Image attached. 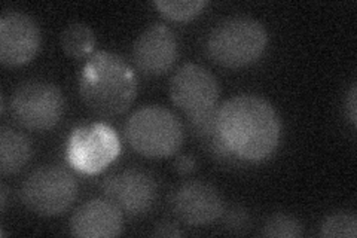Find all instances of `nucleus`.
Returning a JSON list of instances; mask_svg holds the SVG:
<instances>
[{"label":"nucleus","instance_id":"f257e3e1","mask_svg":"<svg viewBox=\"0 0 357 238\" xmlns=\"http://www.w3.org/2000/svg\"><path fill=\"white\" fill-rule=\"evenodd\" d=\"M218 127L229 149L248 163L270 156L282 134L274 106L253 94L236 96L219 105Z\"/></svg>","mask_w":357,"mask_h":238},{"label":"nucleus","instance_id":"f03ea898","mask_svg":"<svg viewBox=\"0 0 357 238\" xmlns=\"http://www.w3.org/2000/svg\"><path fill=\"white\" fill-rule=\"evenodd\" d=\"M79 94L85 106L100 118H116L137 96V76L115 52L97 51L79 73Z\"/></svg>","mask_w":357,"mask_h":238},{"label":"nucleus","instance_id":"7ed1b4c3","mask_svg":"<svg viewBox=\"0 0 357 238\" xmlns=\"http://www.w3.org/2000/svg\"><path fill=\"white\" fill-rule=\"evenodd\" d=\"M124 137L137 154L161 160L178 152L185 140V128L167 107L144 106L126 121Z\"/></svg>","mask_w":357,"mask_h":238},{"label":"nucleus","instance_id":"20e7f679","mask_svg":"<svg viewBox=\"0 0 357 238\" xmlns=\"http://www.w3.org/2000/svg\"><path fill=\"white\" fill-rule=\"evenodd\" d=\"M268 45V31L250 17H229L210 31L207 52L216 64L240 69L261 59Z\"/></svg>","mask_w":357,"mask_h":238},{"label":"nucleus","instance_id":"39448f33","mask_svg":"<svg viewBox=\"0 0 357 238\" xmlns=\"http://www.w3.org/2000/svg\"><path fill=\"white\" fill-rule=\"evenodd\" d=\"M77 195V182L70 170L59 164L40 165L20 186V200L43 218H54L72 207Z\"/></svg>","mask_w":357,"mask_h":238},{"label":"nucleus","instance_id":"423d86ee","mask_svg":"<svg viewBox=\"0 0 357 238\" xmlns=\"http://www.w3.org/2000/svg\"><path fill=\"white\" fill-rule=\"evenodd\" d=\"M66 100L61 89L47 81L22 82L10 98V113L29 131H50L63 119Z\"/></svg>","mask_w":357,"mask_h":238},{"label":"nucleus","instance_id":"0eeeda50","mask_svg":"<svg viewBox=\"0 0 357 238\" xmlns=\"http://www.w3.org/2000/svg\"><path fill=\"white\" fill-rule=\"evenodd\" d=\"M121 152L116 131L105 122L77 127L67 142V161L84 174H97L114 163Z\"/></svg>","mask_w":357,"mask_h":238},{"label":"nucleus","instance_id":"6e6552de","mask_svg":"<svg viewBox=\"0 0 357 238\" xmlns=\"http://www.w3.org/2000/svg\"><path fill=\"white\" fill-rule=\"evenodd\" d=\"M106 200L128 218H142L148 214L158 198L156 179L137 167L124 168L109 174L102 184Z\"/></svg>","mask_w":357,"mask_h":238},{"label":"nucleus","instance_id":"1a4fd4ad","mask_svg":"<svg viewBox=\"0 0 357 238\" xmlns=\"http://www.w3.org/2000/svg\"><path fill=\"white\" fill-rule=\"evenodd\" d=\"M219 94V84L213 73L195 63L178 67L170 81V97L173 103L185 112L186 118L215 109Z\"/></svg>","mask_w":357,"mask_h":238},{"label":"nucleus","instance_id":"9d476101","mask_svg":"<svg viewBox=\"0 0 357 238\" xmlns=\"http://www.w3.org/2000/svg\"><path fill=\"white\" fill-rule=\"evenodd\" d=\"M40 29L30 15L8 10L0 18V61L8 67L30 63L40 50Z\"/></svg>","mask_w":357,"mask_h":238},{"label":"nucleus","instance_id":"9b49d317","mask_svg":"<svg viewBox=\"0 0 357 238\" xmlns=\"http://www.w3.org/2000/svg\"><path fill=\"white\" fill-rule=\"evenodd\" d=\"M174 216L189 226H204L220 219L225 206L219 191L207 182L189 180L170 195Z\"/></svg>","mask_w":357,"mask_h":238},{"label":"nucleus","instance_id":"f8f14e48","mask_svg":"<svg viewBox=\"0 0 357 238\" xmlns=\"http://www.w3.org/2000/svg\"><path fill=\"white\" fill-rule=\"evenodd\" d=\"M132 64L146 76H161L169 72L177 59V39L173 30L156 22L136 39L131 50Z\"/></svg>","mask_w":357,"mask_h":238},{"label":"nucleus","instance_id":"ddd939ff","mask_svg":"<svg viewBox=\"0 0 357 238\" xmlns=\"http://www.w3.org/2000/svg\"><path fill=\"white\" fill-rule=\"evenodd\" d=\"M69 228L81 238H112L122 234L124 214L109 200H89L72 214Z\"/></svg>","mask_w":357,"mask_h":238},{"label":"nucleus","instance_id":"4468645a","mask_svg":"<svg viewBox=\"0 0 357 238\" xmlns=\"http://www.w3.org/2000/svg\"><path fill=\"white\" fill-rule=\"evenodd\" d=\"M218 110L219 105L201 115L186 118L188 127L211 160L223 167H245L249 163L234 154L220 135L218 127Z\"/></svg>","mask_w":357,"mask_h":238},{"label":"nucleus","instance_id":"2eb2a0df","mask_svg":"<svg viewBox=\"0 0 357 238\" xmlns=\"http://www.w3.org/2000/svg\"><path fill=\"white\" fill-rule=\"evenodd\" d=\"M31 158V143L24 133L10 127L0 130V172L3 176L17 174Z\"/></svg>","mask_w":357,"mask_h":238},{"label":"nucleus","instance_id":"dca6fc26","mask_svg":"<svg viewBox=\"0 0 357 238\" xmlns=\"http://www.w3.org/2000/svg\"><path fill=\"white\" fill-rule=\"evenodd\" d=\"M63 51L72 59H82L91 54L96 47V35L85 22L73 21L63 30L60 36Z\"/></svg>","mask_w":357,"mask_h":238},{"label":"nucleus","instance_id":"f3484780","mask_svg":"<svg viewBox=\"0 0 357 238\" xmlns=\"http://www.w3.org/2000/svg\"><path fill=\"white\" fill-rule=\"evenodd\" d=\"M153 6L167 20L183 22L195 18L207 6L206 0H156Z\"/></svg>","mask_w":357,"mask_h":238},{"label":"nucleus","instance_id":"a211bd4d","mask_svg":"<svg viewBox=\"0 0 357 238\" xmlns=\"http://www.w3.org/2000/svg\"><path fill=\"white\" fill-rule=\"evenodd\" d=\"M261 235L268 238H299L304 235V225L292 214L275 213L265 221Z\"/></svg>","mask_w":357,"mask_h":238},{"label":"nucleus","instance_id":"6ab92c4d","mask_svg":"<svg viewBox=\"0 0 357 238\" xmlns=\"http://www.w3.org/2000/svg\"><path fill=\"white\" fill-rule=\"evenodd\" d=\"M319 234L326 238H356L357 219L351 211L332 213L321 222Z\"/></svg>","mask_w":357,"mask_h":238},{"label":"nucleus","instance_id":"aec40b11","mask_svg":"<svg viewBox=\"0 0 357 238\" xmlns=\"http://www.w3.org/2000/svg\"><path fill=\"white\" fill-rule=\"evenodd\" d=\"M222 226L231 234L248 232L252 225L250 213L241 206H231L222 213Z\"/></svg>","mask_w":357,"mask_h":238},{"label":"nucleus","instance_id":"412c9836","mask_svg":"<svg viewBox=\"0 0 357 238\" xmlns=\"http://www.w3.org/2000/svg\"><path fill=\"white\" fill-rule=\"evenodd\" d=\"M197 160L192 155H178L174 160V170L176 173L186 176L195 172Z\"/></svg>","mask_w":357,"mask_h":238},{"label":"nucleus","instance_id":"4be33fe9","mask_svg":"<svg viewBox=\"0 0 357 238\" xmlns=\"http://www.w3.org/2000/svg\"><path fill=\"white\" fill-rule=\"evenodd\" d=\"M155 237H182L183 231L170 221H162L155 225L153 231L151 232Z\"/></svg>","mask_w":357,"mask_h":238},{"label":"nucleus","instance_id":"5701e85b","mask_svg":"<svg viewBox=\"0 0 357 238\" xmlns=\"http://www.w3.org/2000/svg\"><path fill=\"white\" fill-rule=\"evenodd\" d=\"M345 106H347L349 118H350L351 124L353 126H357V88H356V85H351L347 101H345Z\"/></svg>","mask_w":357,"mask_h":238},{"label":"nucleus","instance_id":"b1692460","mask_svg":"<svg viewBox=\"0 0 357 238\" xmlns=\"http://www.w3.org/2000/svg\"><path fill=\"white\" fill-rule=\"evenodd\" d=\"M8 194H9L8 186L5 184L0 185V210H2V213H5L8 206Z\"/></svg>","mask_w":357,"mask_h":238}]
</instances>
